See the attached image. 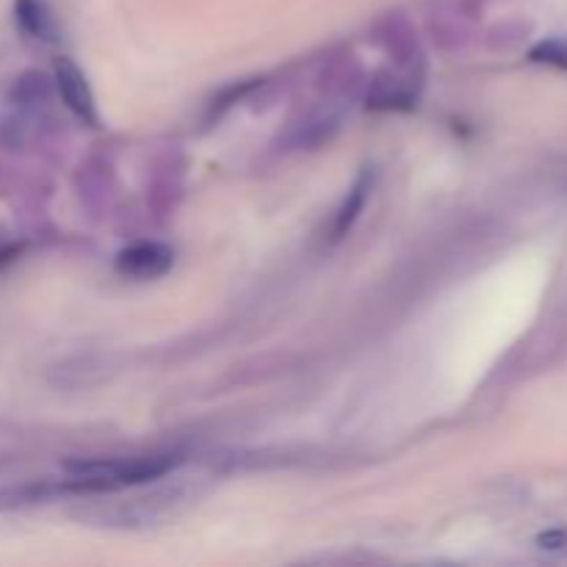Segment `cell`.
Returning <instances> with one entry per match:
<instances>
[{"instance_id":"obj_1","label":"cell","mask_w":567,"mask_h":567,"mask_svg":"<svg viewBox=\"0 0 567 567\" xmlns=\"http://www.w3.org/2000/svg\"><path fill=\"white\" fill-rule=\"evenodd\" d=\"M181 465L177 454H150L131 460H86L66 465V480L55 482L59 496H100L161 480Z\"/></svg>"},{"instance_id":"obj_2","label":"cell","mask_w":567,"mask_h":567,"mask_svg":"<svg viewBox=\"0 0 567 567\" xmlns=\"http://www.w3.org/2000/svg\"><path fill=\"white\" fill-rule=\"evenodd\" d=\"M55 89H59L66 109H70L83 125L89 127L100 125V114H97V103H94L92 86H89L81 66H78L72 59H66V55H61V59L55 61Z\"/></svg>"},{"instance_id":"obj_3","label":"cell","mask_w":567,"mask_h":567,"mask_svg":"<svg viewBox=\"0 0 567 567\" xmlns=\"http://www.w3.org/2000/svg\"><path fill=\"white\" fill-rule=\"evenodd\" d=\"M175 264V252L166 244L138 241L116 255V271L127 280H158Z\"/></svg>"},{"instance_id":"obj_4","label":"cell","mask_w":567,"mask_h":567,"mask_svg":"<svg viewBox=\"0 0 567 567\" xmlns=\"http://www.w3.org/2000/svg\"><path fill=\"white\" fill-rule=\"evenodd\" d=\"M14 22L31 42L53 44L59 39V25L48 0H14Z\"/></svg>"},{"instance_id":"obj_5","label":"cell","mask_w":567,"mask_h":567,"mask_svg":"<svg viewBox=\"0 0 567 567\" xmlns=\"http://www.w3.org/2000/svg\"><path fill=\"white\" fill-rule=\"evenodd\" d=\"M371 186H374V172H371V169L360 172L358 183H354V186L349 188L347 199H343V205H341V208H338L336 225H332V238L347 236L349 227H352L354 221H358L360 210L365 208V199H369Z\"/></svg>"},{"instance_id":"obj_6","label":"cell","mask_w":567,"mask_h":567,"mask_svg":"<svg viewBox=\"0 0 567 567\" xmlns=\"http://www.w3.org/2000/svg\"><path fill=\"white\" fill-rule=\"evenodd\" d=\"M532 61L567 70V39H546V42H540L532 50Z\"/></svg>"}]
</instances>
